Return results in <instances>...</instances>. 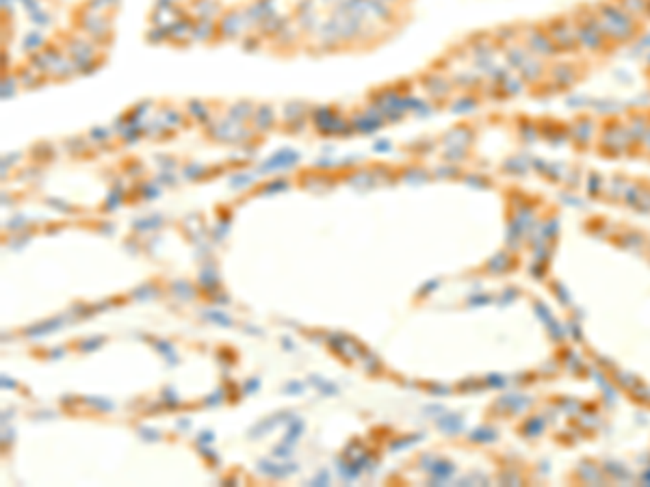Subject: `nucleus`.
<instances>
[{
    "instance_id": "obj_2",
    "label": "nucleus",
    "mask_w": 650,
    "mask_h": 487,
    "mask_svg": "<svg viewBox=\"0 0 650 487\" xmlns=\"http://www.w3.org/2000/svg\"><path fill=\"white\" fill-rule=\"evenodd\" d=\"M548 37L553 39L557 48H575V43H577L575 28H570L563 20H555L548 24Z\"/></svg>"
},
{
    "instance_id": "obj_1",
    "label": "nucleus",
    "mask_w": 650,
    "mask_h": 487,
    "mask_svg": "<svg viewBox=\"0 0 650 487\" xmlns=\"http://www.w3.org/2000/svg\"><path fill=\"white\" fill-rule=\"evenodd\" d=\"M602 31L610 33L607 37H614L616 41H627L635 35V18L629 16L618 3H602L596 9Z\"/></svg>"
},
{
    "instance_id": "obj_3",
    "label": "nucleus",
    "mask_w": 650,
    "mask_h": 487,
    "mask_svg": "<svg viewBox=\"0 0 650 487\" xmlns=\"http://www.w3.org/2000/svg\"><path fill=\"white\" fill-rule=\"evenodd\" d=\"M618 5L629 13V16H641V13H648V5L650 0H618Z\"/></svg>"
}]
</instances>
